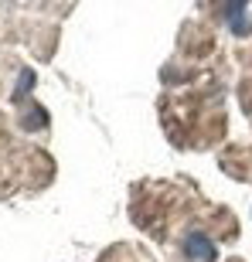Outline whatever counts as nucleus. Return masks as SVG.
Instances as JSON below:
<instances>
[{
  "label": "nucleus",
  "instance_id": "obj_1",
  "mask_svg": "<svg viewBox=\"0 0 252 262\" xmlns=\"http://www.w3.org/2000/svg\"><path fill=\"white\" fill-rule=\"evenodd\" d=\"M181 252H184L187 262H212L215 259V245H212V238H208L204 232H187Z\"/></svg>",
  "mask_w": 252,
  "mask_h": 262
},
{
  "label": "nucleus",
  "instance_id": "obj_2",
  "mask_svg": "<svg viewBox=\"0 0 252 262\" xmlns=\"http://www.w3.org/2000/svg\"><path fill=\"white\" fill-rule=\"evenodd\" d=\"M225 17H228V24H235L239 34H249V31H252V17H249V10H245V7H228V10H225Z\"/></svg>",
  "mask_w": 252,
  "mask_h": 262
}]
</instances>
